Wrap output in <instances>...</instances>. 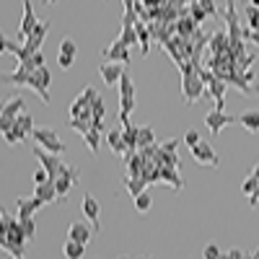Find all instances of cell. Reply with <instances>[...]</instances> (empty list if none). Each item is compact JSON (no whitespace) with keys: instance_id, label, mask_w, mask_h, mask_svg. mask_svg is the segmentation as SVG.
I'll list each match as a JSON object with an SVG mask.
<instances>
[{"instance_id":"obj_1","label":"cell","mask_w":259,"mask_h":259,"mask_svg":"<svg viewBox=\"0 0 259 259\" xmlns=\"http://www.w3.org/2000/svg\"><path fill=\"white\" fill-rule=\"evenodd\" d=\"M133 109H135V83L130 78V73L124 70V75L119 80V119H122V124L130 122Z\"/></svg>"},{"instance_id":"obj_2","label":"cell","mask_w":259,"mask_h":259,"mask_svg":"<svg viewBox=\"0 0 259 259\" xmlns=\"http://www.w3.org/2000/svg\"><path fill=\"white\" fill-rule=\"evenodd\" d=\"M205 94H207V83L202 80V75H200V73L182 75V96H184V104H194V101H200Z\"/></svg>"},{"instance_id":"obj_3","label":"cell","mask_w":259,"mask_h":259,"mask_svg":"<svg viewBox=\"0 0 259 259\" xmlns=\"http://www.w3.org/2000/svg\"><path fill=\"white\" fill-rule=\"evenodd\" d=\"M50 85H52V73L50 68L45 65V68H36L29 78V89H34V94L41 99V101H47L50 104Z\"/></svg>"},{"instance_id":"obj_4","label":"cell","mask_w":259,"mask_h":259,"mask_svg":"<svg viewBox=\"0 0 259 259\" xmlns=\"http://www.w3.org/2000/svg\"><path fill=\"white\" fill-rule=\"evenodd\" d=\"M31 138H34L36 145H41L45 150H50V153H57L60 156L62 150H65V143L57 138V133H55V130H50V127H36L34 133H31Z\"/></svg>"},{"instance_id":"obj_5","label":"cell","mask_w":259,"mask_h":259,"mask_svg":"<svg viewBox=\"0 0 259 259\" xmlns=\"http://www.w3.org/2000/svg\"><path fill=\"white\" fill-rule=\"evenodd\" d=\"M34 158L41 163V168H47V174H50L52 182L60 177V171H62V166H65V161H62L57 153H50V150H45L41 145L34 148Z\"/></svg>"},{"instance_id":"obj_6","label":"cell","mask_w":259,"mask_h":259,"mask_svg":"<svg viewBox=\"0 0 259 259\" xmlns=\"http://www.w3.org/2000/svg\"><path fill=\"white\" fill-rule=\"evenodd\" d=\"M78 179H80V168H78V166H68V163H65V166H62V171H60V177L55 179V187H57L60 200H62V197H68L70 189L78 184Z\"/></svg>"},{"instance_id":"obj_7","label":"cell","mask_w":259,"mask_h":259,"mask_svg":"<svg viewBox=\"0 0 259 259\" xmlns=\"http://www.w3.org/2000/svg\"><path fill=\"white\" fill-rule=\"evenodd\" d=\"M223 18H226V31L231 36V41H239L244 39V26H241V21H239V13H236V3L233 0H226V8H223ZM246 41V39H244Z\"/></svg>"},{"instance_id":"obj_8","label":"cell","mask_w":259,"mask_h":259,"mask_svg":"<svg viewBox=\"0 0 259 259\" xmlns=\"http://www.w3.org/2000/svg\"><path fill=\"white\" fill-rule=\"evenodd\" d=\"M101 55H104L106 62H119V65H130V60H133V55H130V47L124 45L119 36H117V39H114Z\"/></svg>"},{"instance_id":"obj_9","label":"cell","mask_w":259,"mask_h":259,"mask_svg":"<svg viewBox=\"0 0 259 259\" xmlns=\"http://www.w3.org/2000/svg\"><path fill=\"white\" fill-rule=\"evenodd\" d=\"M24 3V18H21V26H18V39H29L31 36V31L36 29V24H39V18H36V13H34V6H31V0H21Z\"/></svg>"},{"instance_id":"obj_10","label":"cell","mask_w":259,"mask_h":259,"mask_svg":"<svg viewBox=\"0 0 259 259\" xmlns=\"http://www.w3.org/2000/svg\"><path fill=\"white\" fill-rule=\"evenodd\" d=\"M233 122H239V117H231V114L218 112V109H212V112L205 117V124H207V130H210L212 135H221L223 130H226L228 124H233Z\"/></svg>"},{"instance_id":"obj_11","label":"cell","mask_w":259,"mask_h":259,"mask_svg":"<svg viewBox=\"0 0 259 259\" xmlns=\"http://www.w3.org/2000/svg\"><path fill=\"white\" fill-rule=\"evenodd\" d=\"M189 153H192V158L197 161V163H205V166H221L218 153H215L212 145H207V143H200V145L189 148Z\"/></svg>"},{"instance_id":"obj_12","label":"cell","mask_w":259,"mask_h":259,"mask_svg":"<svg viewBox=\"0 0 259 259\" xmlns=\"http://www.w3.org/2000/svg\"><path fill=\"white\" fill-rule=\"evenodd\" d=\"M75 55H78V45L73 39H62L60 41V55H57V65L62 70H70L73 62H75Z\"/></svg>"},{"instance_id":"obj_13","label":"cell","mask_w":259,"mask_h":259,"mask_svg":"<svg viewBox=\"0 0 259 259\" xmlns=\"http://www.w3.org/2000/svg\"><path fill=\"white\" fill-rule=\"evenodd\" d=\"M80 212L85 215V218H89L91 228L99 233V228H101V221H99V212H101V207H99L96 197H91V194H85V197H83V202H80Z\"/></svg>"},{"instance_id":"obj_14","label":"cell","mask_w":259,"mask_h":259,"mask_svg":"<svg viewBox=\"0 0 259 259\" xmlns=\"http://www.w3.org/2000/svg\"><path fill=\"white\" fill-rule=\"evenodd\" d=\"M45 205L41 200H36L34 194L31 197H18L16 200V215H18V221H26V218H34V212Z\"/></svg>"},{"instance_id":"obj_15","label":"cell","mask_w":259,"mask_h":259,"mask_svg":"<svg viewBox=\"0 0 259 259\" xmlns=\"http://www.w3.org/2000/svg\"><path fill=\"white\" fill-rule=\"evenodd\" d=\"M50 34V21H39V24H36V29L31 31V36L24 41V45H26V50L31 52V55H36L39 52V47H41V41H45V36Z\"/></svg>"},{"instance_id":"obj_16","label":"cell","mask_w":259,"mask_h":259,"mask_svg":"<svg viewBox=\"0 0 259 259\" xmlns=\"http://www.w3.org/2000/svg\"><path fill=\"white\" fill-rule=\"evenodd\" d=\"M226 89H228V83L226 80H221L218 75H212L210 80H207V94L215 99V109H218V112H223V96H226Z\"/></svg>"},{"instance_id":"obj_17","label":"cell","mask_w":259,"mask_h":259,"mask_svg":"<svg viewBox=\"0 0 259 259\" xmlns=\"http://www.w3.org/2000/svg\"><path fill=\"white\" fill-rule=\"evenodd\" d=\"M99 73H101V80H104L106 85H112V83H119V80H122L124 65H119V62H104L101 68H99Z\"/></svg>"},{"instance_id":"obj_18","label":"cell","mask_w":259,"mask_h":259,"mask_svg":"<svg viewBox=\"0 0 259 259\" xmlns=\"http://www.w3.org/2000/svg\"><path fill=\"white\" fill-rule=\"evenodd\" d=\"M91 233H96V231L89 228L85 223H70L68 239H70V241H78V244H83V246H89V244H91Z\"/></svg>"},{"instance_id":"obj_19","label":"cell","mask_w":259,"mask_h":259,"mask_svg":"<svg viewBox=\"0 0 259 259\" xmlns=\"http://www.w3.org/2000/svg\"><path fill=\"white\" fill-rule=\"evenodd\" d=\"M34 197H36V200H41L45 205H52V202H57V200H60V194H57V187H55V182L50 179L47 184H36V189H34Z\"/></svg>"},{"instance_id":"obj_20","label":"cell","mask_w":259,"mask_h":259,"mask_svg":"<svg viewBox=\"0 0 259 259\" xmlns=\"http://www.w3.org/2000/svg\"><path fill=\"white\" fill-rule=\"evenodd\" d=\"M210 52H212V55H226V52H231V36H228V31L210 34Z\"/></svg>"},{"instance_id":"obj_21","label":"cell","mask_w":259,"mask_h":259,"mask_svg":"<svg viewBox=\"0 0 259 259\" xmlns=\"http://www.w3.org/2000/svg\"><path fill=\"white\" fill-rule=\"evenodd\" d=\"M106 143H109V148L114 150L117 156H124V153H130V148H127V143H124L122 130H109V133H106Z\"/></svg>"},{"instance_id":"obj_22","label":"cell","mask_w":259,"mask_h":259,"mask_svg":"<svg viewBox=\"0 0 259 259\" xmlns=\"http://www.w3.org/2000/svg\"><path fill=\"white\" fill-rule=\"evenodd\" d=\"M158 168H161V182L171 184L177 192L184 189V179L179 177V168H171V166H158Z\"/></svg>"},{"instance_id":"obj_23","label":"cell","mask_w":259,"mask_h":259,"mask_svg":"<svg viewBox=\"0 0 259 259\" xmlns=\"http://www.w3.org/2000/svg\"><path fill=\"white\" fill-rule=\"evenodd\" d=\"M239 124L246 130V133H259V109H249L239 117Z\"/></svg>"},{"instance_id":"obj_24","label":"cell","mask_w":259,"mask_h":259,"mask_svg":"<svg viewBox=\"0 0 259 259\" xmlns=\"http://www.w3.org/2000/svg\"><path fill=\"white\" fill-rule=\"evenodd\" d=\"M122 135H124V143L130 150H138V138H140V127L133 124V122H127L122 124Z\"/></svg>"},{"instance_id":"obj_25","label":"cell","mask_w":259,"mask_h":259,"mask_svg":"<svg viewBox=\"0 0 259 259\" xmlns=\"http://www.w3.org/2000/svg\"><path fill=\"white\" fill-rule=\"evenodd\" d=\"M16 130H18V135L26 140V138L34 133V130H36V127H34L31 114H26V112H24V114H18V117H16Z\"/></svg>"},{"instance_id":"obj_26","label":"cell","mask_w":259,"mask_h":259,"mask_svg":"<svg viewBox=\"0 0 259 259\" xmlns=\"http://www.w3.org/2000/svg\"><path fill=\"white\" fill-rule=\"evenodd\" d=\"M18 114H24V99H21V96H13V99H8V101L3 104V117L16 119Z\"/></svg>"},{"instance_id":"obj_27","label":"cell","mask_w":259,"mask_h":259,"mask_svg":"<svg viewBox=\"0 0 259 259\" xmlns=\"http://www.w3.org/2000/svg\"><path fill=\"white\" fill-rule=\"evenodd\" d=\"M83 251H85L83 244L65 239V244H62V256H65V259H83Z\"/></svg>"},{"instance_id":"obj_28","label":"cell","mask_w":259,"mask_h":259,"mask_svg":"<svg viewBox=\"0 0 259 259\" xmlns=\"http://www.w3.org/2000/svg\"><path fill=\"white\" fill-rule=\"evenodd\" d=\"M124 189L133 194V197H138L140 192L148 189V182H145L143 177H124Z\"/></svg>"},{"instance_id":"obj_29","label":"cell","mask_w":259,"mask_h":259,"mask_svg":"<svg viewBox=\"0 0 259 259\" xmlns=\"http://www.w3.org/2000/svg\"><path fill=\"white\" fill-rule=\"evenodd\" d=\"M135 29H138V39H140V52H143V55H148V47H150V36H153V34H150V29H148V24H145V21H138V24H135Z\"/></svg>"},{"instance_id":"obj_30","label":"cell","mask_w":259,"mask_h":259,"mask_svg":"<svg viewBox=\"0 0 259 259\" xmlns=\"http://www.w3.org/2000/svg\"><path fill=\"white\" fill-rule=\"evenodd\" d=\"M29 78H31V73L18 65L11 75H6V83H11V85H29Z\"/></svg>"},{"instance_id":"obj_31","label":"cell","mask_w":259,"mask_h":259,"mask_svg":"<svg viewBox=\"0 0 259 259\" xmlns=\"http://www.w3.org/2000/svg\"><path fill=\"white\" fill-rule=\"evenodd\" d=\"M150 145H156V133H153V127H140V138H138V150L143 148H150Z\"/></svg>"},{"instance_id":"obj_32","label":"cell","mask_w":259,"mask_h":259,"mask_svg":"<svg viewBox=\"0 0 259 259\" xmlns=\"http://www.w3.org/2000/svg\"><path fill=\"white\" fill-rule=\"evenodd\" d=\"M244 18H246V26L251 31H259V8H254L251 3L244 6Z\"/></svg>"},{"instance_id":"obj_33","label":"cell","mask_w":259,"mask_h":259,"mask_svg":"<svg viewBox=\"0 0 259 259\" xmlns=\"http://www.w3.org/2000/svg\"><path fill=\"white\" fill-rule=\"evenodd\" d=\"M83 140H85V145H89V150L96 156L99 153V145H101V130H89V133L83 135Z\"/></svg>"},{"instance_id":"obj_34","label":"cell","mask_w":259,"mask_h":259,"mask_svg":"<svg viewBox=\"0 0 259 259\" xmlns=\"http://www.w3.org/2000/svg\"><path fill=\"white\" fill-rule=\"evenodd\" d=\"M119 39L124 41L127 47H140V39H138V29L135 26H122V34H119Z\"/></svg>"},{"instance_id":"obj_35","label":"cell","mask_w":259,"mask_h":259,"mask_svg":"<svg viewBox=\"0 0 259 259\" xmlns=\"http://www.w3.org/2000/svg\"><path fill=\"white\" fill-rule=\"evenodd\" d=\"M150 207H153V200H150V192L145 189V192H140L138 197H135V210H138L140 215H145Z\"/></svg>"},{"instance_id":"obj_36","label":"cell","mask_w":259,"mask_h":259,"mask_svg":"<svg viewBox=\"0 0 259 259\" xmlns=\"http://www.w3.org/2000/svg\"><path fill=\"white\" fill-rule=\"evenodd\" d=\"M0 246H3V251H6V254H11L13 259H24V249H26V244H16V241H3Z\"/></svg>"},{"instance_id":"obj_37","label":"cell","mask_w":259,"mask_h":259,"mask_svg":"<svg viewBox=\"0 0 259 259\" xmlns=\"http://www.w3.org/2000/svg\"><path fill=\"white\" fill-rule=\"evenodd\" d=\"M189 16H192V18H194V21H197V24L202 26V21L207 18V13H205V8L200 6V0H194V3L189 6Z\"/></svg>"},{"instance_id":"obj_38","label":"cell","mask_w":259,"mask_h":259,"mask_svg":"<svg viewBox=\"0 0 259 259\" xmlns=\"http://www.w3.org/2000/svg\"><path fill=\"white\" fill-rule=\"evenodd\" d=\"M68 127L78 130L80 135H85V133H89V130H94V127H91V122H85V119H68Z\"/></svg>"},{"instance_id":"obj_39","label":"cell","mask_w":259,"mask_h":259,"mask_svg":"<svg viewBox=\"0 0 259 259\" xmlns=\"http://www.w3.org/2000/svg\"><path fill=\"white\" fill-rule=\"evenodd\" d=\"M21 228H24L26 239H29V241H34V236H36V223H34V218H26V221H21Z\"/></svg>"},{"instance_id":"obj_40","label":"cell","mask_w":259,"mask_h":259,"mask_svg":"<svg viewBox=\"0 0 259 259\" xmlns=\"http://www.w3.org/2000/svg\"><path fill=\"white\" fill-rule=\"evenodd\" d=\"M202 259H223V251L215 246V244H207V246L202 249Z\"/></svg>"},{"instance_id":"obj_41","label":"cell","mask_w":259,"mask_h":259,"mask_svg":"<svg viewBox=\"0 0 259 259\" xmlns=\"http://www.w3.org/2000/svg\"><path fill=\"white\" fill-rule=\"evenodd\" d=\"M3 138H6V143H8V145H18L21 140H24V138L18 135V130H16V127H13V130H8V133H3Z\"/></svg>"},{"instance_id":"obj_42","label":"cell","mask_w":259,"mask_h":259,"mask_svg":"<svg viewBox=\"0 0 259 259\" xmlns=\"http://www.w3.org/2000/svg\"><path fill=\"white\" fill-rule=\"evenodd\" d=\"M184 143H187L189 148H194V145H200L202 140H200V135L194 133V130H187V133H184Z\"/></svg>"},{"instance_id":"obj_43","label":"cell","mask_w":259,"mask_h":259,"mask_svg":"<svg viewBox=\"0 0 259 259\" xmlns=\"http://www.w3.org/2000/svg\"><path fill=\"white\" fill-rule=\"evenodd\" d=\"M34 182H36V184H47V182H50L47 168H36V171H34Z\"/></svg>"},{"instance_id":"obj_44","label":"cell","mask_w":259,"mask_h":259,"mask_svg":"<svg viewBox=\"0 0 259 259\" xmlns=\"http://www.w3.org/2000/svg\"><path fill=\"white\" fill-rule=\"evenodd\" d=\"M192 3H194V0H166V6L168 8H177V11H182V8H187Z\"/></svg>"},{"instance_id":"obj_45","label":"cell","mask_w":259,"mask_h":259,"mask_svg":"<svg viewBox=\"0 0 259 259\" xmlns=\"http://www.w3.org/2000/svg\"><path fill=\"white\" fill-rule=\"evenodd\" d=\"M200 6L205 8V13H207V16H218V8H215L212 0H200Z\"/></svg>"},{"instance_id":"obj_46","label":"cell","mask_w":259,"mask_h":259,"mask_svg":"<svg viewBox=\"0 0 259 259\" xmlns=\"http://www.w3.org/2000/svg\"><path fill=\"white\" fill-rule=\"evenodd\" d=\"M177 145H179V140H177V138H171V140H166V143L161 145V150H163V153H174Z\"/></svg>"},{"instance_id":"obj_47","label":"cell","mask_w":259,"mask_h":259,"mask_svg":"<svg viewBox=\"0 0 259 259\" xmlns=\"http://www.w3.org/2000/svg\"><path fill=\"white\" fill-rule=\"evenodd\" d=\"M246 200H249V205H251V207H256V205H259V187H256V192H254V194H249Z\"/></svg>"},{"instance_id":"obj_48","label":"cell","mask_w":259,"mask_h":259,"mask_svg":"<svg viewBox=\"0 0 259 259\" xmlns=\"http://www.w3.org/2000/svg\"><path fill=\"white\" fill-rule=\"evenodd\" d=\"M251 41H254V47H259V31H251Z\"/></svg>"},{"instance_id":"obj_49","label":"cell","mask_w":259,"mask_h":259,"mask_svg":"<svg viewBox=\"0 0 259 259\" xmlns=\"http://www.w3.org/2000/svg\"><path fill=\"white\" fill-rule=\"evenodd\" d=\"M244 259H259V246H256V251H251V254H246Z\"/></svg>"},{"instance_id":"obj_50","label":"cell","mask_w":259,"mask_h":259,"mask_svg":"<svg viewBox=\"0 0 259 259\" xmlns=\"http://www.w3.org/2000/svg\"><path fill=\"white\" fill-rule=\"evenodd\" d=\"M249 174H251V177H254V179H259V163H256V166H254V168H251V171H249Z\"/></svg>"},{"instance_id":"obj_51","label":"cell","mask_w":259,"mask_h":259,"mask_svg":"<svg viewBox=\"0 0 259 259\" xmlns=\"http://www.w3.org/2000/svg\"><path fill=\"white\" fill-rule=\"evenodd\" d=\"M47 3H57V0H41V6H47Z\"/></svg>"},{"instance_id":"obj_52","label":"cell","mask_w":259,"mask_h":259,"mask_svg":"<svg viewBox=\"0 0 259 259\" xmlns=\"http://www.w3.org/2000/svg\"><path fill=\"white\" fill-rule=\"evenodd\" d=\"M143 259H156V256H143Z\"/></svg>"},{"instance_id":"obj_53","label":"cell","mask_w":259,"mask_h":259,"mask_svg":"<svg viewBox=\"0 0 259 259\" xmlns=\"http://www.w3.org/2000/svg\"><path fill=\"white\" fill-rule=\"evenodd\" d=\"M122 259H127V256H122Z\"/></svg>"}]
</instances>
